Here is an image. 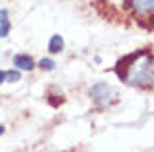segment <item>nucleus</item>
<instances>
[{"mask_svg":"<svg viewBox=\"0 0 154 152\" xmlns=\"http://www.w3.org/2000/svg\"><path fill=\"white\" fill-rule=\"evenodd\" d=\"M4 80H6V72H2V70H0V84H2Z\"/></svg>","mask_w":154,"mask_h":152,"instance_id":"obj_9","label":"nucleus"},{"mask_svg":"<svg viewBox=\"0 0 154 152\" xmlns=\"http://www.w3.org/2000/svg\"><path fill=\"white\" fill-rule=\"evenodd\" d=\"M6 80H8V82H18V80H20V72H18V70H10V72H6Z\"/></svg>","mask_w":154,"mask_h":152,"instance_id":"obj_8","label":"nucleus"},{"mask_svg":"<svg viewBox=\"0 0 154 152\" xmlns=\"http://www.w3.org/2000/svg\"><path fill=\"white\" fill-rule=\"evenodd\" d=\"M131 6L140 18H150L154 14V0H131Z\"/></svg>","mask_w":154,"mask_h":152,"instance_id":"obj_3","label":"nucleus"},{"mask_svg":"<svg viewBox=\"0 0 154 152\" xmlns=\"http://www.w3.org/2000/svg\"><path fill=\"white\" fill-rule=\"evenodd\" d=\"M14 66L18 70H33V61H31V57H27V55H16L14 57Z\"/></svg>","mask_w":154,"mask_h":152,"instance_id":"obj_4","label":"nucleus"},{"mask_svg":"<svg viewBox=\"0 0 154 152\" xmlns=\"http://www.w3.org/2000/svg\"><path fill=\"white\" fill-rule=\"evenodd\" d=\"M39 66H41L43 70H53L55 68V62H53L51 59H41V61H39Z\"/></svg>","mask_w":154,"mask_h":152,"instance_id":"obj_7","label":"nucleus"},{"mask_svg":"<svg viewBox=\"0 0 154 152\" xmlns=\"http://www.w3.org/2000/svg\"><path fill=\"white\" fill-rule=\"evenodd\" d=\"M2 133H4V127H2V125H0V135H2Z\"/></svg>","mask_w":154,"mask_h":152,"instance_id":"obj_10","label":"nucleus"},{"mask_svg":"<svg viewBox=\"0 0 154 152\" xmlns=\"http://www.w3.org/2000/svg\"><path fill=\"white\" fill-rule=\"evenodd\" d=\"M8 31H10V22H8V12L0 10V39L6 37Z\"/></svg>","mask_w":154,"mask_h":152,"instance_id":"obj_5","label":"nucleus"},{"mask_svg":"<svg viewBox=\"0 0 154 152\" xmlns=\"http://www.w3.org/2000/svg\"><path fill=\"white\" fill-rule=\"evenodd\" d=\"M90 98L96 102L98 107H107L113 102H117V90L105 82H98L96 86L90 88Z\"/></svg>","mask_w":154,"mask_h":152,"instance_id":"obj_2","label":"nucleus"},{"mask_svg":"<svg viewBox=\"0 0 154 152\" xmlns=\"http://www.w3.org/2000/svg\"><path fill=\"white\" fill-rule=\"evenodd\" d=\"M115 74L121 82L146 88L154 84V55L150 51H135L123 57L115 66Z\"/></svg>","mask_w":154,"mask_h":152,"instance_id":"obj_1","label":"nucleus"},{"mask_svg":"<svg viewBox=\"0 0 154 152\" xmlns=\"http://www.w3.org/2000/svg\"><path fill=\"white\" fill-rule=\"evenodd\" d=\"M63 47H64L63 37H60V35H53L51 41H49V51L55 55V53H60V51H63Z\"/></svg>","mask_w":154,"mask_h":152,"instance_id":"obj_6","label":"nucleus"}]
</instances>
